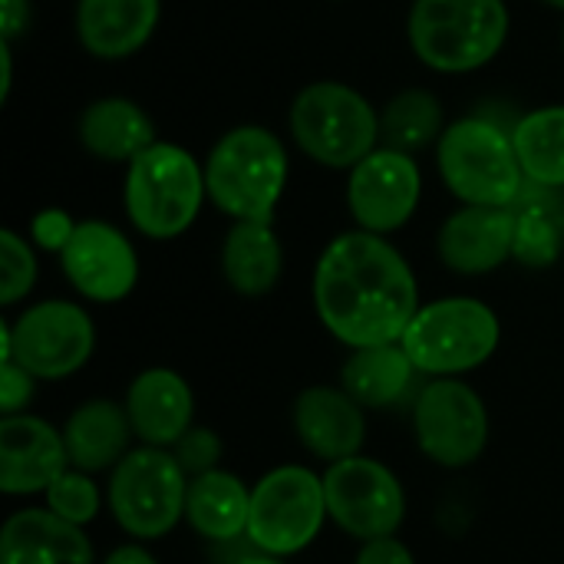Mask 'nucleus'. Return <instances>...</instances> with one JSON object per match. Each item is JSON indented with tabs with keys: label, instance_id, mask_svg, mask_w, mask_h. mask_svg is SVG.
<instances>
[{
	"label": "nucleus",
	"instance_id": "nucleus-5",
	"mask_svg": "<svg viewBox=\"0 0 564 564\" xmlns=\"http://www.w3.org/2000/svg\"><path fill=\"white\" fill-rule=\"evenodd\" d=\"M436 169L463 205L512 208L529 185L516 155L512 126L486 116H466L446 126L436 142Z\"/></svg>",
	"mask_w": 564,
	"mask_h": 564
},
{
	"label": "nucleus",
	"instance_id": "nucleus-40",
	"mask_svg": "<svg viewBox=\"0 0 564 564\" xmlns=\"http://www.w3.org/2000/svg\"><path fill=\"white\" fill-rule=\"evenodd\" d=\"M562 46H564V23H562Z\"/></svg>",
	"mask_w": 564,
	"mask_h": 564
},
{
	"label": "nucleus",
	"instance_id": "nucleus-15",
	"mask_svg": "<svg viewBox=\"0 0 564 564\" xmlns=\"http://www.w3.org/2000/svg\"><path fill=\"white\" fill-rule=\"evenodd\" d=\"M291 426L297 443L327 466L360 456L367 443V410L340 383L301 390L291 406Z\"/></svg>",
	"mask_w": 564,
	"mask_h": 564
},
{
	"label": "nucleus",
	"instance_id": "nucleus-24",
	"mask_svg": "<svg viewBox=\"0 0 564 564\" xmlns=\"http://www.w3.org/2000/svg\"><path fill=\"white\" fill-rule=\"evenodd\" d=\"M416 377L420 370L403 350V344H377V347L350 350V357L340 367V387L367 413L400 406L410 397Z\"/></svg>",
	"mask_w": 564,
	"mask_h": 564
},
{
	"label": "nucleus",
	"instance_id": "nucleus-14",
	"mask_svg": "<svg viewBox=\"0 0 564 564\" xmlns=\"http://www.w3.org/2000/svg\"><path fill=\"white\" fill-rule=\"evenodd\" d=\"M59 268L69 288L93 304H119L139 284V254L132 241L109 221H79L69 245L59 251Z\"/></svg>",
	"mask_w": 564,
	"mask_h": 564
},
{
	"label": "nucleus",
	"instance_id": "nucleus-34",
	"mask_svg": "<svg viewBox=\"0 0 564 564\" xmlns=\"http://www.w3.org/2000/svg\"><path fill=\"white\" fill-rule=\"evenodd\" d=\"M354 564H416V558H413V552L397 535H390V539L364 542Z\"/></svg>",
	"mask_w": 564,
	"mask_h": 564
},
{
	"label": "nucleus",
	"instance_id": "nucleus-31",
	"mask_svg": "<svg viewBox=\"0 0 564 564\" xmlns=\"http://www.w3.org/2000/svg\"><path fill=\"white\" fill-rule=\"evenodd\" d=\"M172 456L178 459V466L185 469L188 479H198L205 473H215L221 469V459H225V443L215 430L208 426H192L175 446H172Z\"/></svg>",
	"mask_w": 564,
	"mask_h": 564
},
{
	"label": "nucleus",
	"instance_id": "nucleus-27",
	"mask_svg": "<svg viewBox=\"0 0 564 564\" xmlns=\"http://www.w3.org/2000/svg\"><path fill=\"white\" fill-rule=\"evenodd\" d=\"M516 155L525 182L564 192V106H539L512 122Z\"/></svg>",
	"mask_w": 564,
	"mask_h": 564
},
{
	"label": "nucleus",
	"instance_id": "nucleus-16",
	"mask_svg": "<svg viewBox=\"0 0 564 564\" xmlns=\"http://www.w3.org/2000/svg\"><path fill=\"white\" fill-rule=\"evenodd\" d=\"M69 469L63 430L33 413L0 420V492L36 496L46 492Z\"/></svg>",
	"mask_w": 564,
	"mask_h": 564
},
{
	"label": "nucleus",
	"instance_id": "nucleus-23",
	"mask_svg": "<svg viewBox=\"0 0 564 564\" xmlns=\"http://www.w3.org/2000/svg\"><path fill=\"white\" fill-rule=\"evenodd\" d=\"M221 274L241 297H264L284 274V245L271 221H231L221 241Z\"/></svg>",
	"mask_w": 564,
	"mask_h": 564
},
{
	"label": "nucleus",
	"instance_id": "nucleus-25",
	"mask_svg": "<svg viewBox=\"0 0 564 564\" xmlns=\"http://www.w3.org/2000/svg\"><path fill=\"white\" fill-rule=\"evenodd\" d=\"M251 516V486H245L235 473L215 469L198 479H188L185 522L195 535L212 545L248 539Z\"/></svg>",
	"mask_w": 564,
	"mask_h": 564
},
{
	"label": "nucleus",
	"instance_id": "nucleus-18",
	"mask_svg": "<svg viewBox=\"0 0 564 564\" xmlns=\"http://www.w3.org/2000/svg\"><path fill=\"white\" fill-rule=\"evenodd\" d=\"M142 446L172 449L195 426V393L178 370L149 367L132 377L122 400Z\"/></svg>",
	"mask_w": 564,
	"mask_h": 564
},
{
	"label": "nucleus",
	"instance_id": "nucleus-36",
	"mask_svg": "<svg viewBox=\"0 0 564 564\" xmlns=\"http://www.w3.org/2000/svg\"><path fill=\"white\" fill-rule=\"evenodd\" d=\"M102 564H159V558L145 549V545H139V542H129V545H119V549H112L109 555H106V562Z\"/></svg>",
	"mask_w": 564,
	"mask_h": 564
},
{
	"label": "nucleus",
	"instance_id": "nucleus-39",
	"mask_svg": "<svg viewBox=\"0 0 564 564\" xmlns=\"http://www.w3.org/2000/svg\"><path fill=\"white\" fill-rule=\"evenodd\" d=\"M542 3H549V7H555V10H564V0H542Z\"/></svg>",
	"mask_w": 564,
	"mask_h": 564
},
{
	"label": "nucleus",
	"instance_id": "nucleus-30",
	"mask_svg": "<svg viewBox=\"0 0 564 564\" xmlns=\"http://www.w3.org/2000/svg\"><path fill=\"white\" fill-rule=\"evenodd\" d=\"M36 274H40V264H36L33 241H26L13 228H3L0 231V304L3 307L20 304L33 291Z\"/></svg>",
	"mask_w": 564,
	"mask_h": 564
},
{
	"label": "nucleus",
	"instance_id": "nucleus-4",
	"mask_svg": "<svg viewBox=\"0 0 564 564\" xmlns=\"http://www.w3.org/2000/svg\"><path fill=\"white\" fill-rule=\"evenodd\" d=\"M413 56L436 73H473L509 40L506 0H413L406 17Z\"/></svg>",
	"mask_w": 564,
	"mask_h": 564
},
{
	"label": "nucleus",
	"instance_id": "nucleus-10",
	"mask_svg": "<svg viewBox=\"0 0 564 564\" xmlns=\"http://www.w3.org/2000/svg\"><path fill=\"white\" fill-rule=\"evenodd\" d=\"M96 350V327L76 301H36L3 324V360L20 364L36 380L79 373Z\"/></svg>",
	"mask_w": 564,
	"mask_h": 564
},
{
	"label": "nucleus",
	"instance_id": "nucleus-20",
	"mask_svg": "<svg viewBox=\"0 0 564 564\" xmlns=\"http://www.w3.org/2000/svg\"><path fill=\"white\" fill-rule=\"evenodd\" d=\"M0 564H96L89 535L50 509H20L0 529Z\"/></svg>",
	"mask_w": 564,
	"mask_h": 564
},
{
	"label": "nucleus",
	"instance_id": "nucleus-12",
	"mask_svg": "<svg viewBox=\"0 0 564 564\" xmlns=\"http://www.w3.org/2000/svg\"><path fill=\"white\" fill-rule=\"evenodd\" d=\"M324 496L330 522L360 545L397 535L406 519V492L400 476L387 463L364 453L327 466Z\"/></svg>",
	"mask_w": 564,
	"mask_h": 564
},
{
	"label": "nucleus",
	"instance_id": "nucleus-6",
	"mask_svg": "<svg viewBox=\"0 0 564 564\" xmlns=\"http://www.w3.org/2000/svg\"><path fill=\"white\" fill-rule=\"evenodd\" d=\"M294 145L324 169H354L380 149V112L364 93L337 79L304 86L288 112Z\"/></svg>",
	"mask_w": 564,
	"mask_h": 564
},
{
	"label": "nucleus",
	"instance_id": "nucleus-2",
	"mask_svg": "<svg viewBox=\"0 0 564 564\" xmlns=\"http://www.w3.org/2000/svg\"><path fill=\"white\" fill-rule=\"evenodd\" d=\"M288 175V149L264 126L228 129L205 159L208 198L231 221H271Z\"/></svg>",
	"mask_w": 564,
	"mask_h": 564
},
{
	"label": "nucleus",
	"instance_id": "nucleus-21",
	"mask_svg": "<svg viewBox=\"0 0 564 564\" xmlns=\"http://www.w3.org/2000/svg\"><path fill=\"white\" fill-rule=\"evenodd\" d=\"M132 423L122 403L96 397L79 403L63 423V443L73 469L89 476L112 473L132 453Z\"/></svg>",
	"mask_w": 564,
	"mask_h": 564
},
{
	"label": "nucleus",
	"instance_id": "nucleus-26",
	"mask_svg": "<svg viewBox=\"0 0 564 564\" xmlns=\"http://www.w3.org/2000/svg\"><path fill=\"white\" fill-rule=\"evenodd\" d=\"M516 212V261L525 268H549L564 251V198L555 188L525 185Z\"/></svg>",
	"mask_w": 564,
	"mask_h": 564
},
{
	"label": "nucleus",
	"instance_id": "nucleus-19",
	"mask_svg": "<svg viewBox=\"0 0 564 564\" xmlns=\"http://www.w3.org/2000/svg\"><path fill=\"white\" fill-rule=\"evenodd\" d=\"M162 0H79L76 36L96 59L135 56L155 33Z\"/></svg>",
	"mask_w": 564,
	"mask_h": 564
},
{
	"label": "nucleus",
	"instance_id": "nucleus-11",
	"mask_svg": "<svg viewBox=\"0 0 564 564\" xmlns=\"http://www.w3.org/2000/svg\"><path fill=\"white\" fill-rule=\"evenodd\" d=\"M413 436L433 466L466 469L489 446L486 400L459 377L430 380L413 397Z\"/></svg>",
	"mask_w": 564,
	"mask_h": 564
},
{
	"label": "nucleus",
	"instance_id": "nucleus-29",
	"mask_svg": "<svg viewBox=\"0 0 564 564\" xmlns=\"http://www.w3.org/2000/svg\"><path fill=\"white\" fill-rule=\"evenodd\" d=\"M43 499H46V509L53 516H59L63 522L79 525V529H86L102 512V489H99V482L89 473L73 469V466L43 492Z\"/></svg>",
	"mask_w": 564,
	"mask_h": 564
},
{
	"label": "nucleus",
	"instance_id": "nucleus-1",
	"mask_svg": "<svg viewBox=\"0 0 564 564\" xmlns=\"http://www.w3.org/2000/svg\"><path fill=\"white\" fill-rule=\"evenodd\" d=\"M311 294L324 330L350 350L400 344L423 307L403 251L360 228L327 241L314 264Z\"/></svg>",
	"mask_w": 564,
	"mask_h": 564
},
{
	"label": "nucleus",
	"instance_id": "nucleus-32",
	"mask_svg": "<svg viewBox=\"0 0 564 564\" xmlns=\"http://www.w3.org/2000/svg\"><path fill=\"white\" fill-rule=\"evenodd\" d=\"M76 225H79V221H73L69 212H63V208H43V212H36L33 221H30V241H33L36 248H43V251L59 254V251L69 245Z\"/></svg>",
	"mask_w": 564,
	"mask_h": 564
},
{
	"label": "nucleus",
	"instance_id": "nucleus-37",
	"mask_svg": "<svg viewBox=\"0 0 564 564\" xmlns=\"http://www.w3.org/2000/svg\"><path fill=\"white\" fill-rule=\"evenodd\" d=\"M0 66H3V76H0V99L7 102L10 99V86H13V46L3 40L0 43Z\"/></svg>",
	"mask_w": 564,
	"mask_h": 564
},
{
	"label": "nucleus",
	"instance_id": "nucleus-3",
	"mask_svg": "<svg viewBox=\"0 0 564 564\" xmlns=\"http://www.w3.org/2000/svg\"><path fill=\"white\" fill-rule=\"evenodd\" d=\"M208 198L205 165L175 142H155L126 165L122 205L132 228L152 241L185 235Z\"/></svg>",
	"mask_w": 564,
	"mask_h": 564
},
{
	"label": "nucleus",
	"instance_id": "nucleus-9",
	"mask_svg": "<svg viewBox=\"0 0 564 564\" xmlns=\"http://www.w3.org/2000/svg\"><path fill=\"white\" fill-rule=\"evenodd\" d=\"M327 516L324 476L307 466H278L251 486L248 542L271 558H294L317 542Z\"/></svg>",
	"mask_w": 564,
	"mask_h": 564
},
{
	"label": "nucleus",
	"instance_id": "nucleus-35",
	"mask_svg": "<svg viewBox=\"0 0 564 564\" xmlns=\"http://www.w3.org/2000/svg\"><path fill=\"white\" fill-rule=\"evenodd\" d=\"M0 33L3 40H17L30 26V0H0Z\"/></svg>",
	"mask_w": 564,
	"mask_h": 564
},
{
	"label": "nucleus",
	"instance_id": "nucleus-8",
	"mask_svg": "<svg viewBox=\"0 0 564 564\" xmlns=\"http://www.w3.org/2000/svg\"><path fill=\"white\" fill-rule=\"evenodd\" d=\"M188 476L172 449L139 446L112 473L106 502L116 525L135 542H159L185 522Z\"/></svg>",
	"mask_w": 564,
	"mask_h": 564
},
{
	"label": "nucleus",
	"instance_id": "nucleus-17",
	"mask_svg": "<svg viewBox=\"0 0 564 564\" xmlns=\"http://www.w3.org/2000/svg\"><path fill=\"white\" fill-rule=\"evenodd\" d=\"M436 254L449 271L463 278L499 271L516 254V212L492 205H463L440 225Z\"/></svg>",
	"mask_w": 564,
	"mask_h": 564
},
{
	"label": "nucleus",
	"instance_id": "nucleus-7",
	"mask_svg": "<svg viewBox=\"0 0 564 564\" xmlns=\"http://www.w3.org/2000/svg\"><path fill=\"white\" fill-rule=\"evenodd\" d=\"M502 340L499 314L479 297H436L423 304L403 334V350L430 380L463 377L492 360Z\"/></svg>",
	"mask_w": 564,
	"mask_h": 564
},
{
	"label": "nucleus",
	"instance_id": "nucleus-33",
	"mask_svg": "<svg viewBox=\"0 0 564 564\" xmlns=\"http://www.w3.org/2000/svg\"><path fill=\"white\" fill-rule=\"evenodd\" d=\"M33 393H36V377L30 370H23L20 364L3 360L0 364V413L3 416L26 413Z\"/></svg>",
	"mask_w": 564,
	"mask_h": 564
},
{
	"label": "nucleus",
	"instance_id": "nucleus-28",
	"mask_svg": "<svg viewBox=\"0 0 564 564\" xmlns=\"http://www.w3.org/2000/svg\"><path fill=\"white\" fill-rule=\"evenodd\" d=\"M446 132V112L433 89H403L380 112V142L416 155L420 149L440 142Z\"/></svg>",
	"mask_w": 564,
	"mask_h": 564
},
{
	"label": "nucleus",
	"instance_id": "nucleus-38",
	"mask_svg": "<svg viewBox=\"0 0 564 564\" xmlns=\"http://www.w3.org/2000/svg\"><path fill=\"white\" fill-rule=\"evenodd\" d=\"M241 564H284V558H271V555H261V552H254V555H248Z\"/></svg>",
	"mask_w": 564,
	"mask_h": 564
},
{
	"label": "nucleus",
	"instance_id": "nucleus-13",
	"mask_svg": "<svg viewBox=\"0 0 564 564\" xmlns=\"http://www.w3.org/2000/svg\"><path fill=\"white\" fill-rule=\"evenodd\" d=\"M423 172L410 152L380 145L347 175V208L360 231L393 235L420 208Z\"/></svg>",
	"mask_w": 564,
	"mask_h": 564
},
{
	"label": "nucleus",
	"instance_id": "nucleus-22",
	"mask_svg": "<svg viewBox=\"0 0 564 564\" xmlns=\"http://www.w3.org/2000/svg\"><path fill=\"white\" fill-rule=\"evenodd\" d=\"M76 135L79 145L102 162H132L135 155H142L149 145H155V122L152 116L126 99V96H102L93 99L76 122Z\"/></svg>",
	"mask_w": 564,
	"mask_h": 564
}]
</instances>
